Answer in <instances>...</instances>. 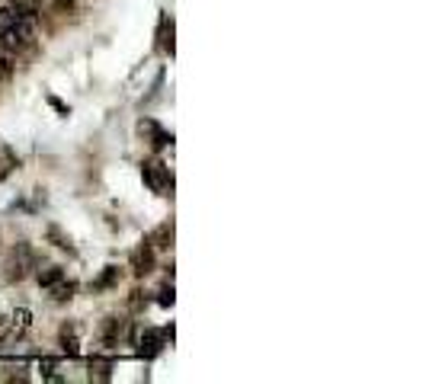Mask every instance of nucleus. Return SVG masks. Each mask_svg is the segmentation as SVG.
Wrapping results in <instances>:
<instances>
[{
	"label": "nucleus",
	"instance_id": "nucleus-1",
	"mask_svg": "<svg viewBox=\"0 0 426 384\" xmlns=\"http://www.w3.org/2000/svg\"><path fill=\"white\" fill-rule=\"evenodd\" d=\"M32 39H35V16H23V20H13L10 26L0 29V49L7 51V55L26 49Z\"/></svg>",
	"mask_w": 426,
	"mask_h": 384
},
{
	"label": "nucleus",
	"instance_id": "nucleus-2",
	"mask_svg": "<svg viewBox=\"0 0 426 384\" xmlns=\"http://www.w3.org/2000/svg\"><path fill=\"white\" fill-rule=\"evenodd\" d=\"M32 269H35V253H32V247L16 244L13 250H10V259H7V279L23 282L29 273H32Z\"/></svg>",
	"mask_w": 426,
	"mask_h": 384
},
{
	"label": "nucleus",
	"instance_id": "nucleus-3",
	"mask_svg": "<svg viewBox=\"0 0 426 384\" xmlns=\"http://www.w3.org/2000/svg\"><path fill=\"white\" fill-rule=\"evenodd\" d=\"M32 330V311L26 307H10L4 317V340H20Z\"/></svg>",
	"mask_w": 426,
	"mask_h": 384
},
{
	"label": "nucleus",
	"instance_id": "nucleus-4",
	"mask_svg": "<svg viewBox=\"0 0 426 384\" xmlns=\"http://www.w3.org/2000/svg\"><path fill=\"white\" fill-rule=\"evenodd\" d=\"M141 176H145L147 186H151L154 192H161V196H167L170 189H174V176H170V170L164 167V163H157V161L141 163Z\"/></svg>",
	"mask_w": 426,
	"mask_h": 384
},
{
	"label": "nucleus",
	"instance_id": "nucleus-5",
	"mask_svg": "<svg viewBox=\"0 0 426 384\" xmlns=\"http://www.w3.org/2000/svg\"><path fill=\"white\" fill-rule=\"evenodd\" d=\"M164 340H167V333H164V330H145V336H141V356H157V352L164 349Z\"/></svg>",
	"mask_w": 426,
	"mask_h": 384
},
{
	"label": "nucleus",
	"instance_id": "nucleus-6",
	"mask_svg": "<svg viewBox=\"0 0 426 384\" xmlns=\"http://www.w3.org/2000/svg\"><path fill=\"white\" fill-rule=\"evenodd\" d=\"M122 327H126V323H122L119 317H106L103 330H99V342H103V346H116V342L122 340Z\"/></svg>",
	"mask_w": 426,
	"mask_h": 384
},
{
	"label": "nucleus",
	"instance_id": "nucleus-7",
	"mask_svg": "<svg viewBox=\"0 0 426 384\" xmlns=\"http://www.w3.org/2000/svg\"><path fill=\"white\" fill-rule=\"evenodd\" d=\"M141 132H147V135H151V138H154L151 144H154V147H167L170 141H174V135H167L161 125H157V122H151V119H145V122H141Z\"/></svg>",
	"mask_w": 426,
	"mask_h": 384
},
{
	"label": "nucleus",
	"instance_id": "nucleus-8",
	"mask_svg": "<svg viewBox=\"0 0 426 384\" xmlns=\"http://www.w3.org/2000/svg\"><path fill=\"white\" fill-rule=\"evenodd\" d=\"M151 263H154V256H151V247H145V250H138L132 256V266H135V273L138 275H145V273H151Z\"/></svg>",
	"mask_w": 426,
	"mask_h": 384
},
{
	"label": "nucleus",
	"instance_id": "nucleus-9",
	"mask_svg": "<svg viewBox=\"0 0 426 384\" xmlns=\"http://www.w3.org/2000/svg\"><path fill=\"white\" fill-rule=\"evenodd\" d=\"M74 282H68V279H61V282H55V285H51L49 288V295H51V298H55V301H71V295H74Z\"/></svg>",
	"mask_w": 426,
	"mask_h": 384
},
{
	"label": "nucleus",
	"instance_id": "nucleus-10",
	"mask_svg": "<svg viewBox=\"0 0 426 384\" xmlns=\"http://www.w3.org/2000/svg\"><path fill=\"white\" fill-rule=\"evenodd\" d=\"M61 279H64V273L58 269V266H49V269H42V273H39V285H42V288H51L55 282H61Z\"/></svg>",
	"mask_w": 426,
	"mask_h": 384
},
{
	"label": "nucleus",
	"instance_id": "nucleus-11",
	"mask_svg": "<svg viewBox=\"0 0 426 384\" xmlns=\"http://www.w3.org/2000/svg\"><path fill=\"white\" fill-rule=\"evenodd\" d=\"M151 244H154V247H170V244H174V228H170V224L157 228V230L151 234Z\"/></svg>",
	"mask_w": 426,
	"mask_h": 384
},
{
	"label": "nucleus",
	"instance_id": "nucleus-12",
	"mask_svg": "<svg viewBox=\"0 0 426 384\" xmlns=\"http://www.w3.org/2000/svg\"><path fill=\"white\" fill-rule=\"evenodd\" d=\"M61 346H64L68 356H77V352H80V342H77V336H74V330H71V327L61 330Z\"/></svg>",
	"mask_w": 426,
	"mask_h": 384
},
{
	"label": "nucleus",
	"instance_id": "nucleus-13",
	"mask_svg": "<svg viewBox=\"0 0 426 384\" xmlns=\"http://www.w3.org/2000/svg\"><path fill=\"white\" fill-rule=\"evenodd\" d=\"M119 282V269L116 266H109L103 275H99V282H97V288H109V285H116Z\"/></svg>",
	"mask_w": 426,
	"mask_h": 384
},
{
	"label": "nucleus",
	"instance_id": "nucleus-14",
	"mask_svg": "<svg viewBox=\"0 0 426 384\" xmlns=\"http://www.w3.org/2000/svg\"><path fill=\"white\" fill-rule=\"evenodd\" d=\"M10 74H13V64H10L7 55H0V80H7Z\"/></svg>",
	"mask_w": 426,
	"mask_h": 384
},
{
	"label": "nucleus",
	"instance_id": "nucleus-15",
	"mask_svg": "<svg viewBox=\"0 0 426 384\" xmlns=\"http://www.w3.org/2000/svg\"><path fill=\"white\" fill-rule=\"evenodd\" d=\"M42 371H45L49 378H58V375H55V371H58V365H55V362H42Z\"/></svg>",
	"mask_w": 426,
	"mask_h": 384
},
{
	"label": "nucleus",
	"instance_id": "nucleus-16",
	"mask_svg": "<svg viewBox=\"0 0 426 384\" xmlns=\"http://www.w3.org/2000/svg\"><path fill=\"white\" fill-rule=\"evenodd\" d=\"M161 304H174V288H170V292H161Z\"/></svg>",
	"mask_w": 426,
	"mask_h": 384
},
{
	"label": "nucleus",
	"instance_id": "nucleus-17",
	"mask_svg": "<svg viewBox=\"0 0 426 384\" xmlns=\"http://www.w3.org/2000/svg\"><path fill=\"white\" fill-rule=\"evenodd\" d=\"M71 4H74V0H58V7H71Z\"/></svg>",
	"mask_w": 426,
	"mask_h": 384
}]
</instances>
